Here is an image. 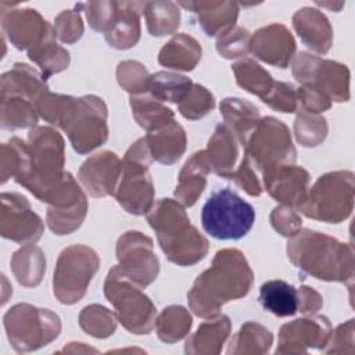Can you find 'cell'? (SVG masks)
Wrapping results in <instances>:
<instances>
[{
	"label": "cell",
	"mask_w": 355,
	"mask_h": 355,
	"mask_svg": "<svg viewBox=\"0 0 355 355\" xmlns=\"http://www.w3.org/2000/svg\"><path fill=\"white\" fill-rule=\"evenodd\" d=\"M252 270L241 251L225 248L215 254L212 265L205 269L187 293L189 306L200 318H214L223 304L248 294Z\"/></svg>",
	"instance_id": "6da1fadb"
},
{
	"label": "cell",
	"mask_w": 355,
	"mask_h": 355,
	"mask_svg": "<svg viewBox=\"0 0 355 355\" xmlns=\"http://www.w3.org/2000/svg\"><path fill=\"white\" fill-rule=\"evenodd\" d=\"M287 255L297 269L315 279L345 283L354 277L352 247L320 232L304 229L290 236Z\"/></svg>",
	"instance_id": "7a4b0ae2"
},
{
	"label": "cell",
	"mask_w": 355,
	"mask_h": 355,
	"mask_svg": "<svg viewBox=\"0 0 355 355\" xmlns=\"http://www.w3.org/2000/svg\"><path fill=\"white\" fill-rule=\"evenodd\" d=\"M155 230L166 258L180 266H190L205 258L208 241L190 223L184 208L175 200L162 198L146 214Z\"/></svg>",
	"instance_id": "3957f363"
},
{
	"label": "cell",
	"mask_w": 355,
	"mask_h": 355,
	"mask_svg": "<svg viewBox=\"0 0 355 355\" xmlns=\"http://www.w3.org/2000/svg\"><path fill=\"white\" fill-rule=\"evenodd\" d=\"M31 151V169L17 180L35 197L44 202L47 196L64 179V140L58 132L49 126H37L28 135Z\"/></svg>",
	"instance_id": "277c9868"
},
{
	"label": "cell",
	"mask_w": 355,
	"mask_h": 355,
	"mask_svg": "<svg viewBox=\"0 0 355 355\" xmlns=\"http://www.w3.org/2000/svg\"><path fill=\"white\" fill-rule=\"evenodd\" d=\"M297 208L305 216L327 223L347 219L354 208V173L351 171L324 173L306 191Z\"/></svg>",
	"instance_id": "5b68a950"
},
{
	"label": "cell",
	"mask_w": 355,
	"mask_h": 355,
	"mask_svg": "<svg viewBox=\"0 0 355 355\" xmlns=\"http://www.w3.org/2000/svg\"><path fill=\"white\" fill-rule=\"evenodd\" d=\"M243 147L244 155L262 173V178L283 166L293 165L295 161V148L290 130L273 116L259 119Z\"/></svg>",
	"instance_id": "8992f818"
},
{
	"label": "cell",
	"mask_w": 355,
	"mask_h": 355,
	"mask_svg": "<svg viewBox=\"0 0 355 355\" xmlns=\"http://www.w3.org/2000/svg\"><path fill=\"white\" fill-rule=\"evenodd\" d=\"M254 222L252 205L227 187L211 194L201 211L204 230L216 240H239L251 230Z\"/></svg>",
	"instance_id": "52a82bcc"
},
{
	"label": "cell",
	"mask_w": 355,
	"mask_h": 355,
	"mask_svg": "<svg viewBox=\"0 0 355 355\" xmlns=\"http://www.w3.org/2000/svg\"><path fill=\"white\" fill-rule=\"evenodd\" d=\"M105 298L115 308L122 326L135 334H148L155 327L157 309L139 286L114 266L104 283Z\"/></svg>",
	"instance_id": "ba28073f"
},
{
	"label": "cell",
	"mask_w": 355,
	"mask_h": 355,
	"mask_svg": "<svg viewBox=\"0 0 355 355\" xmlns=\"http://www.w3.org/2000/svg\"><path fill=\"white\" fill-rule=\"evenodd\" d=\"M151 154L144 137L135 141L122 161V173L115 197L129 214L144 215L154 205V187L148 173Z\"/></svg>",
	"instance_id": "9c48e42d"
},
{
	"label": "cell",
	"mask_w": 355,
	"mask_h": 355,
	"mask_svg": "<svg viewBox=\"0 0 355 355\" xmlns=\"http://www.w3.org/2000/svg\"><path fill=\"white\" fill-rule=\"evenodd\" d=\"M7 337L15 351H35L55 340L61 331L57 313L29 304H17L4 315Z\"/></svg>",
	"instance_id": "30bf717a"
},
{
	"label": "cell",
	"mask_w": 355,
	"mask_h": 355,
	"mask_svg": "<svg viewBox=\"0 0 355 355\" xmlns=\"http://www.w3.org/2000/svg\"><path fill=\"white\" fill-rule=\"evenodd\" d=\"M98 266V255L87 245L73 244L62 250L53 279L54 295L58 301L65 305L80 301Z\"/></svg>",
	"instance_id": "8fae6325"
},
{
	"label": "cell",
	"mask_w": 355,
	"mask_h": 355,
	"mask_svg": "<svg viewBox=\"0 0 355 355\" xmlns=\"http://www.w3.org/2000/svg\"><path fill=\"white\" fill-rule=\"evenodd\" d=\"M60 128L68 135L76 153L87 154L108 137L107 105L97 96L73 97Z\"/></svg>",
	"instance_id": "7c38bea8"
},
{
	"label": "cell",
	"mask_w": 355,
	"mask_h": 355,
	"mask_svg": "<svg viewBox=\"0 0 355 355\" xmlns=\"http://www.w3.org/2000/svg\"><path fill=\"white\" fill-rule=\"evenodd\" d=\"M293 75L301 86L322 92L330 101L349 100V71L337 61L298 53L293 62Z\"/></svg>",
	"instance_id": "4fadbf2b"
},
{
	"label": "cell",
	"mask_w": 355,
	"mask_h": 355,
	"mask_svg": "<svg viewBox=\"0 0 355 355\" xmlns=\"http://www.w3.org/2000/svg\"><path fill=\"white\" fill-rule=\"evenodd\" d=\"M118 268L140 288L153 283L159 272V262L153 251V240L137 230H129L116 243Z\"/></svg>",
	"instance_id": "5bb4252c"
},
{
	"label": "cell",
	"mask_w": 355,
	"mask_h": 355,
	"mask_svg": "<svg viewBox=\"0 0 355 355\" xmlns=\"http://www.w3.org/2000/svg\"><path fill=\"white\" fill-rule=\"evenodd\" d=\"M43 233L42 219L18 193L1 194V236L21 244L36 243Z\"/></svg>",
	"instance_id": "9a60e30c"
},
{
	"label": "cell",
	"mask_w": 355,
	"mask_h": 355,
	"mask_svg": "<svg viewBox=\"0 0 355 355\" xmlns=\"http://www.w3.org/2000/svg\"><path fill=\"white\" fill-rule=\"evenodd\" d=\"M331 334V324L326 316L318 315L286 323L279 331L276 354L306 352L311 348H323Z\"/></svg>",
	"instance_id": "2e32d148"
},
{
	"label": "cell",
	"mask_w": 355,
	"mask_h": 355,
	"mask_svg": "<svg viewBox=\"0 0 355 355\" xmlns=\"http://www.w3.org/2000/svg\"><path fill=\"white\" fill-rule=\"evenodd\" d=\"M1 28L18 50H31L50 36L54 29L32 8L1 11Z\"/></svg>",
	"instance_id": "e0dca14e"
},
{
	"label": "cell",
	"mask_w": 355,
	"mask_h": 355,
	"mask_svg": "<svg viewBox=\"0 0 355 355\" xmlns=\"http://www.w3.org/2000/svg\"><path fill=\"white\" fill-rule=\"evenodd\" d=\"M121 173L122 161L118 155L111 151H101L82 164L78 179L92 197H105L115 194Z\"/></svg>",
	"instance_id": "ac0fdd59"
},
{
	"label": "cell",
	"mask_w": 355,
	"mask_h": 355,
	"mask_svg": "<svg viewBox=\"0 0 355 355\" xmlns=\"http://www.w3.org/2000/svg\"><path fill=\"white\" fill-rule=\"evenodd\" d=\"M250 51L261 61L286 68L295 51V40L282 24H270L250 37Z\"/></svg>",
	"instance_id": "d6986e66"
},
{
	"label": "cell",
	"mask_w": 355,
	"mask_h": 355,
	"mask_svg": "<svg viewBox=\"0 0 355 355\" xmlns=\"http://www.w3.org/2000/svg\"><path fill=\"white\" fill-rule=\"evenodd\" d=\"M309 183L308 172L295 165H287L263 178L265 189L279 202L287 207H298L306 194Z\"/></svg>",
	"instance_id": "ffe728a7"
},
{
	"label": "cell",
	"mask_w": 355,
	"mask_h": 355,
	"mask_svg": "<svg viewBox=\"0 0 355 355\" xmlns=\"http://www.w3.org/2000/svg\"><path fill=\"white\" fill-rule=\"evenodd\" d=\"M293 26L302 43L315 53L326 54L333 43V29L326 18L316 8L304 7L293 15Z\"/></svg>",
	"instance_id": "44dd1931"
},
{
	"label": "cell",
	"mask_w": 355,
	"mask_h": 355,
	"mask_svg": "<svg viewBox=\"0 0 355 355\" xmlns=\"http://www.w3.org/2000/svg\"><path fill=\"white\" fill-rule=\"evenodd\" d=\"M178 4L197 14L198 24L208 36L232 29L239 17V4L234 1H179Z\"/></svg>",
	"instance_id": "7402d4cb"
},
{
	"label": "cell",
	"mask_w": 355,
	"mask_h": 355,
	"mask_svg": "<svg viewBox=\"0 0 355 355\" xmlns=\"http://www.w3.org/2000/svg\"><path fill=\"white\" fill-rule=\"evenodd\" d=\"M146 3V1H144ZM143 1H118L111 29L104 35L107 43L118 50L133 47L140 37V12Z\"/></svg>",
	"instance_id": "603a6c76"
},
{
	"label": "cell",
	"mask_w": 355,
	"mask_h": 355,
	"mask_svg": "<svg viewBox=\"0 0 355 355\" xmlns=\"http://www.w3.org/2000/svg\"><path fill=\"white\" fill-rule=\"evenodd\" d=\"M151 158L164 165L175 164L186 150L184 129L173 119L169 123L151 130L144 137Z\"/></svg>",
	"instance_id": "cb8c5ba5"
},
{
	"label": "cell",
	"mask_w": 355,
	"mask_h": 355,
	"mask_svg": "<svg viewBox=\"0 0 355 355\" xmlns=\"http://www.w3.org/2000/svg\"><path fill=\"white\" fill-rule=\"evenodd\" d=\"M237 141V137L227 128V125L219 123L215 128V132L208 141L205 154L209 162V168L218 176L232 179L239 155Z\"/></svg>",
	"instance_id": "d4e9b609"
},
{
	"label": "cell",
	"mask_w": 355,
	"mask_h": 355,
	"mask_svg": "<svg viewBox=\"0 0 355 355\" xmlns=\"http://www.w3.org/2000/svg\"><path fill=\"white\" fill-rule=\"evenodd\" d=\"M211 171L205 150L194 153L184 164L179 175V183L175 190V197L184 207L196 204L197 198L205 189L207 175Z\"/></svg>",
	"instance_id": "484cf974"
},
{
	"label": "cell",
	"mask_w": 355,
	"mask_h": 355,
	"mask_svg": "<svg viewBox=\"0 0 355 355\" xmlns=\"http://www.w3.org/2000/svg\"><path fill=\"white\" fill-rule=\"evenodd\" d=\"M47 90L46 79L26 64L17 62L1 76V96H21L36 103Z\"/></svg>",
	"instance_id": "4316f807"
},
{
	"label": "cell",
	"mask_w": 355,
	"mask_h": 355,
	"mask_svg": "<svg viewBox=\"0 0 355 355\" xmlns=\"http://www.w3.org/2000/svg\"><path fill=\"white\" fill-rule=\"evenodd\" d=\"M258 300L265 311L277 318L293 316L300 308L298 288L280 279L265 282L259 288Z\"/></svg>",
	"instance_id": "83f0119b"
},
{
	"label": "cell",
	"mask_w": 355,
	"mask_h": 355,
	"mask_svg": "<svg viewBox=\"0 0 355 355\" xmlns=\"http://www.w3.org/2000/svg\"><path fill=\"white\" fill-rule=\"evenodd\" d=\"M220 114L241 146L245 144L248 136L261 119L258 108L239 97L225 98L220 103Z\"/></svg>",
	"instance_id": "f1b7e54d"
},
{
	"label": "cell",
	"mask_w": 355,
	"mask_h": 355,
	"mask_svg": "<svg viewBox=\"0 0 355 355\" xmlns=\"http://www.w3.org/2000/svg\"><path fill=\"white\" fill-rule=\"evenodd\" d=\"M201 58V46L198 42L184 33L173 36L161 49L158 62L166 68L178 71H191Z\"/></svg>",
	"instance_id": "f546056e"
},
{
	"label": "cell",
	"mask_w": 355,
	"mask_h": 355,
	"mask_svg": "<svg viewBox=\"0 0 355 355\" xmlns=\"http://www.w3.org/2000/svg\"><path fill=\"white\" fill-rule=\"evenodd\" d=\"M230 331V319L219 315L216 319L204 322L197 331L186 340V354H219L220 347Z\"/></svg>",
	"instance_id": "4dcf8cb0"
},
{
	"label": "cell",
	"mask_w": 355,
	"mask_h": 355,
	"mask_svg": "<svg viewBox=\"0 0 355 355\" xmlns=\"http://www.w3.org/2000/svg\"><path fill=\"white\" fill-rule=\"evenodd\" d=\"M11 266L19 284L33 287L40 283L43 273L46 272V258L40 248L32 244H25L14 252Z\"/></svg>",
	"instance_id": "1f68e13d"
},
{
	"label": "cell",
	"mask_w": 355,
	"mask_h": 355,
	"mask_svg": "<svg viewBox=\"0 0 355 355\" xmlns=\"http://www.w3.org/2000/svg\"><path fill=\"white\" fill-rule=\"evenodd\" d=\"M143 12L147 29L153 36L173 33L180 24L179 4L173 1H146Z\"/></svg>",
	"instance_id": "d6a6232c"
},
{
	"label": "cell",
	"mask_w": 355,
	"mask_h": 355,
	"mask_svg": "<svg viewBox=\"0 0 355 355\" xmlns=\"http://www.w3.org/2000/svg\"><path fill=\"white\" fill-rule=\"evenodd\" d=\"M28 57L36 62L42 69V76L47 79L53 73L61 72L68 68L69 53L57 44L55 32L47 36L42 43L28 51Z\"/></svg>",
	"instance_id": "836d02e7"
},
{
	"label": "cell",
	"mask_w": 355,
	"mask_h": 355,
	"mask_svg": "<svg viewBox=\"0 0 355 355\" xmlns=\"http://www.w3.org/2000/svg\"><path fill=\"white\" fill-rule=\"evenodd\" d=\"M236 82L247 92L263 100L275 86V80L266 69L251 58H244L232 65Z\"/></svg>",
	"instance_id": "e575fe53"
},
{
	"label": "cell",
	"mask_w": 355,
	"mask_h": 355,
	"mask_svg": "<svg viewBox=\"0 0 355 355\" xmlns=\"http://www.w3.org/2000/svg\"><path fill=\"white\" fill-rule=\"evenodd\" d=\"M130 107L136 122L147 132L155 130L173 121L172 110L162 105L159 100L146 94L132 96Z\"/></svg>",
	"instance_id": "d590c367"
},
{
	"label": "cell",
	"mask_w": 355,
	"mask_h": 355,
	"mask_svg": "<svg viewBox=\"0 0 355 355\" xmlns=\"http://www.w3.org/2000/svg\"><path fill=\"white\" fill-rule=\"evenodd\" d=\"M37 123L35 103L21 96H1V126L4 129L32 128Z\"/></svg>",
	"instance_id": "8d00e7d4"
},
{
	"label": "cell",
	"mask_w": 355,
	"mask_h": 355,
	"mask_svg": "<svg viewBox=\"0 0 355 355\" xmlns=\"http://www.w3.org/2000/svg\"><path fill=\"white\" fill-rule=\"evenodd\" d=\"M191 316L189 311L180 305H171L165 308L155 319L157 334L161 341L172 344L190 331Z\"/></svg>",
	"instance_id": "74e56055"
},
{
	"label": "cell",
	"mask_w": 355,
	"mask_h": 355,
	"mask_svg": "<svg viewBox=\"0 0 355 355\" xmlns=\"http://www.w3.org/2000/svg\"><path fill=\"white\" fill-rule=\"evenodd\" d=\"M193 86L191 80L183 75L175 72H157L150 75L148 90L153 97L159 101H169L179 104Z\"/></svg>",
	"instance_id": "f35d334b"
},
{
	"label": "cell",
	"mask_w": 355,
	"mask_h": 355,
	"mask_svg": "<svg viewBox=\"0 0 355 355\" xmlns=\"http://www.w3.org/2000/svg\"><path fill=\"white\" fill-rule=\"evenodd\" d=\"M272 341L273 336L266 327L255 322H247L232 338L227 348V354L268 352L272 345Z\"/></svg>",
	"instance_id": "ab89813d"
},
{
	"label": "cell",
	"mask_w": 355,
	"mask_h": 355,
	"mask_svg": "<svg viewBox=\"0 0 355 355\" xmlns=\"http://www.w3.org/2000/svg\"><path fill=\"white\" fill-rule=\"evenodd\" d=\"M80 327L96 338H105L115 331V315L101 305H89L79 315Z\"/></svg>",
	"instance_id": "60d3db41"
},
{
	"label": "cell",
	"mask_w": 355,
	"mask_h": 355,
	"mask_svg": "<svg viewBox=\"0 0 355 355\" xmlns=\"http://www.w3.org/2000/svg\"><path fill=\"white\" fill-rule=\"evenodd\" d=\"M294 132L301 146L316 147L327 136V123L323 116L301 110L295 118Z\"/></svg>",
	"instance_id": "b9f144b4"
},
{
	"label": "cell",
	"mask_w": 355,
	"mask_h": 355,
	"mask_svg": "<svg viewBox=\"0 0 355 355\" xmlns=\"http://www.w3.org/2000/svg\"><path fill=\"white\" fill-rule=\"evenodd\" d=\"M215 107L214 94L201 85H193L178 104L179 112L191 121L205 116Z\"/></svg>",
	"instance_id": "7bdbcfd3"
},
{
	"label": "cell",
	"mask_w": 355,
	"mask_h": 355,
	"mask_svg": "<svg viewBox=\"0 0 355 355\" xmlns=\"http://www.w3.org/2000/svg\"><path fill=\"white\" fill-rule=\"evenodd\" d=\"M118 83L132 96L143 94L148 90L150 75L143 64L137 61H122L116 68Z\"/></svg>",
	"instance_id": "ee69618b"
},
{
	"label": "cell",
	"mask_w": 355,
	"mask_h": 355,
	"mask_svg": "<svg viewBox=\"0 0 355 355\" xmlns=\"http://www.w3.org/2000/svg\"><path fill=\"white\" fill-rule=\"evenodd\" d=\"M250 33L247 29L233 26L225 33L219 35L216 42L218 53L225 58H237L250 51Z\"/></svg>",
	"instance_id": "f6af8a7d"
},
{
	"label": "cell",
	"mask_w": 355,
	"mask_h": 355,
	"mask_svg": "<svg viewBox=\"0 0 355 355\" xmlns=\"http://www.w3.org/2000/svg\"><path fill=\"white\" fill-rule=\"evenodd\" d=\"M86 12V18L89 25L98 32H104V35L111 29L115 12H116V1H90L82 4Z\"/></svg>",
	"instance_id": "bcb514c9"
},
{
	"label": "cell",
	"mask_w": 355,
	"mask_h": 355,
	"mask_svg": "<svg viewBox=\"0 0 355 355\" xmlns=\"http://www.w3.org/2000/svg\"><path fill=\"white\" fill-rule=\"evenodd\" d=\"M54 32L64 43H75L83 35V24L76 10L62 11L54 21Z\"/></svg>",
	"instance_id": "7dc6e473"
},
{
	"label": "cell",
	"mask_w": 355,
	"mask_h": 355,
	"mask_svg": "<svg viewBox=\"0 0 355 355\" xmlns=\"http://www.w3.org/2000/svg\"><path fill=\"white\" fill-rule=\"evenodd\" d=\"M262 101L280 112H294L298 107L297 90L284 82H275L273 89Z\"/></svg>",
	"instance_id": "c3c4849f"
},
{
	"label": "cell",
	"mask_w": 355,
	"mask_h": 355,
	"mask_svg": "<svg viewBox=\"0 0 355 355\" xmlns=\"http://www.w3.org/2000/svg\"><path fill=\"white\" fill-rule=\"evenodd\" d=\"M272 226L282 236H293L300 230L301 216L287 205L276 207L270 215Z\"/></svg>",
	"instance_id": "681fc988"
},
{
	"label": "cell",
	"mask_w": 355,
	"mask_h": 355,
	"mask_svg": "<svg viewBox=\"0 0 355 355\" xmlns=\"http://www.w3.org/2000/svg\"><path fill=\"white\" fill-rule=\"evenodd\" d=\"M257 169L252 166L250 159L244 155L239 168L234 169L232 179L250 196L258 197L262 193V184L257 176Z\"/></svg>",
	"instance_id": "f907efd6"
},
{
	"label": "cell",
	"mask_w": 355,
	"mask_h": 355,
	"mask_svg": "<svg viewBox=\"0 0 355 355\" xmlns=\"http://www.w3.org/2000/svg\"><path fill=\"white\" fill-rule=\"evenodd\" d=\"M297 100L301 110L309 114H320L331 107L330 98L313 87L301 86L297 90Z\"/></svg>",
	"instance_id": "816d5d0a"
},
{
	"label": "cell",
	"mask_w": 355,
	"mask_h": 355,
	"mask_svg": "<svg viewBox=\"0 0 355 355\" xmlns=\"http://www.w3.org/2000/svg\"><path fill=\"white\" fill-rule=\"evenodd\" d=\"M298 297H300L298 311L301 313H315L323 305V298L312 287H306V286L300 287Z\"/></svg>",
	"instance_id": "f5cc1de1"
}]
</instances>
